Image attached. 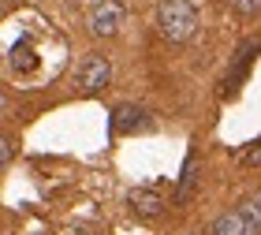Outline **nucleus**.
<instances>
[{
	"label": "nucleus",
	"mask_w": 261,
	"mask_h": 235,
	"mask_svg": "<svg viewBox=\"0 0 261 235\" xmlns=\"http://www.w3.org/2000/svg\"><path fill=\"white\" fill-rule=\"evenodd\" d=\"M11 157H15V142H11V135H4V138H0V164L8 168Z\"/></svg>",
	"instance_id": "12"
},
{
	"label": "nucleus",
	"mask_w": 261,
	"mask_h": 235,
	"mask_svg": "<svg viewBox=\"0 0 261 235\" xmlns=\"http://www.w3.org/2000/svg\"><path fill=\"white\" fill-rule=\"evenodd\" d=\"M257 53H261V41H243L239 49H235L228 71H224V79H220V97H235V93H239V86L246 82V71H250Z\"/></svg>",
	"instance_id": "3"
},
{
	"label": "nucleus",
	"mask_w": 261,
	"mask_h": 235,
	"mask_svg": "<svg viewBox=\"0 0 261 235\" xmlns=\"http://www.w3.org/2000/svg\"><path fill=\"white\" fill-rule=\"evenodd\" d=\"M243 164H250V168H261V138H257V142L243 153Z\"/></svg>",
	"instance_id": "13"
},
{
	"label": "nucleus",
	"mask_w": 261,
	"mask_h": 235,
	"mask_svg": "<svg viewBox=\"0 0 261 235\" xmlns=\"http://www.w3.org/2000/svg\"><path fill=\"white\" fill-rule=\"evenodd\" d=\"M205 235H261V228H257L246 213L231 209V213H220L217 220H213Z\"/></svg>",
	"instance_id": "7"
},
{
	"label": "nucleus",
	"mask_w": 261,
	"mask_h": 235,
	"mask_svg": "<svg viewBox=\"0 0 261 235\" xmlns=\"http://www.w3.org/2000/svg\"><path fill=\"white\" fill-rule=\"evenodd\" d=\"M112 82V60L105 53H86L79 60V67H75V86L82 90V93H101L105 86Z\"/></svg>",
	"instance_id": "2"
},
{
	"label": "nucleus",
	"mask_w": 261,
	"mask_h": 235,
	"mask_svg": "<svg viewBox=\"0 0 261 235\" xmlns=\"http://www.w3.org/2000/svg\"><path fill=\"white\" fill-rule=\"evenodd\" d=\"M127 209L138 220H157L164 213V194L153 191V187H135V191L127 194Z\"/></svg>",
	"instance_id": "6"
},
{
	"label": "nucleus",
	"mask_w": 261,
	"mask_h": 235,
	"mask_svg": "<svg viewBox=\"0 0 261 235\" xmlns=\"http://www.w3.org/2000/svg\"><path fill=\"white\" fill-rule=\"evenodd\" d=\"M235 209H239V213H246V217H250L254 224L261 228V191H254V194H246V198H243V202L235 205Z\"/></svg>",
	"instance_id": "10"
},
{
	"label": "nucleus",
	"mask_w": 261,
	"mask_h": 235,
	"mask_svg": "<svg viewBox=\"0 0 261 235\" xmlns=\"http://www.w3.org/2000/svg\"><path fill=\"white\" fill-rule=\"evenodd\" d=\"M157 34L172 45H187L198 38V8L191 0H161L157 4Z\"/></svg>",
	"instance_id": "1"
},
{
	"label": "nucleus",
	"mask_w": 261,
	"mask_h": 235,
	"mask_svg": "<svg viewBox=\"0 0 261 235\" xmlns=\"http://www.w3.org/2000/svg\"><path fill=\"white\" fill-rule=\"evenodd\" d=\"M194 191H198V157L187 153L183 172H179V183H175V194H172V205H187Z\"/></svg>",
	"instance_id": "8"
},
{
	"label": "nucleus",
	"mask_w": 261,
	"mask_h": 235,
	"mask_svg": "<svg viewBox=\"0 0 261 235\" xmlns=\"http://www.w3.org/2000/svg\"><path fill=\"white\" fill-rule=\"evenodd\" d=\"M8 64H11V71H15V75H27V71H34V67H38V56H34L30 41H15V45H11Z\"/></svg>",
	"instance_id": "9"
},
{
	"label": "nucleus",
	"mask_w": 261,
	"mask_h": 235,
	"mask_svg": "<svg viewBox=\"0 0 261 235\" xmlns=\"http://www.w3.org/2000/svg\"><path fill=\"white\" fill-rule=\"evenodd\" d=\"M86 27L93 38H112L123 27V4L120 0H93L86 11Z\"/></svg>",
	"instance_id": "4"
},
{
	"label": "nucleus",
	"mask_w": 261,
	"mask_h": 235,
	"mask_svg": "<svg viewBox=\"0 0 261 235\" xmlns=\"http://www.w3.org/2000/svg\"><path fill=\"white\" fill-rule=\"evenodd\" d=\"M228 4H231L235 11H239L243 19H254L257 11H261V0H228Z\"/></svg>",
	"instance_id": "11"
},
{
	"label": "nucleus",
	"mask_w": 261,
	"mask_h": 235,
	"mask_svg": "<svg viewBox=\"0 0 261 235\" xmlns=\"http://www.w3.org/2000/svg\"><path fill=\"white\" fill-rule=\"evenodd\" d=\"M109 127H112V135H138V131H149V112L142 109V105L123 101V105H116V109H112Z\"/></svg>",
	"instance_id": "5"
}]
</instances>
